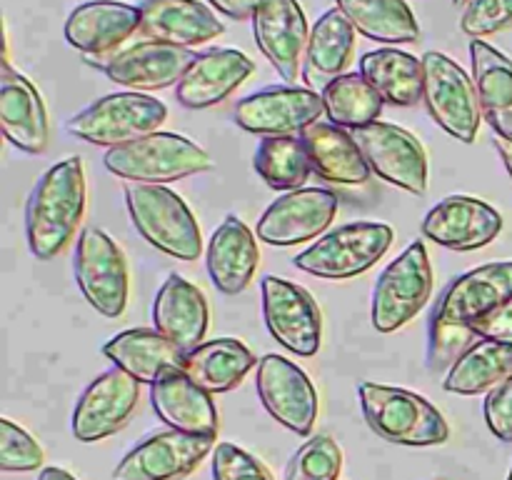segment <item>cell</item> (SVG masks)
Listing matches in <instances>:
<instances>
[{
    "mask_svg": "<svg viewBox=\"0 0 512 480\" xmlns=\"http://www.w3.org/2000/svg\"><path fill=\"white\" fill-rule=\"evenodd\" d=\"M512 300V260L488 263L460 275L445 288L430 318L428 368L440 373L478 340L475 325Z\"/></svg>",
    "mask_w": 512,
    "mask_h": 480,
    "instance_id": "6da1fadb",
    "label": "cell"
},
{
    "mask_svg": "<svg viewBox=\"0 0 512 480\" xmlns=\"http://www.w3.org/2000/svg\"><path fill=\"white\" fill-rule=\"evenodd\" d=\"M85 170L80 158L55 163L35 183L25 205V238L38 260H53L68 248L85 215Z\"/></svg>",
    "mask_w": 512,
    "mask_h": 480,
    "instance_id": "7a4b0ae2",
    "label": "cell"
},
{
    "mask_svg": "<svg viewBox=\"0 0 512 480\" xmlns=\"http://www.w3.org/2000/svg\"><path fill=\"white\" fill-rule=\"evenodd\" d=\"M365 423L375 435L395 445L428 448L450 438L448 420L423 395L413 390L363 380L358 385Z\"/></svg>",
    "mask_w": 512,
    "mask_h": 480,
    "instance_id": "3957f363",
    "label": "cell"
},
{
    "mask_svg": "<svg viewBox=\"0 0 512 480\" xmlns=\"http://www.w3.org/2000/svg\"><path fill=\"white\" fill-rule=\"evenodd\" d=\"M103 163L120 180L143 185H165L213 168V160L200 145L185 135L163 130L110 148Z\"/></svg>",
    "mask_w": 512,
    "mask_h": 480,
    "instance_id": "277c9868",
    "label": "cell"
},
{
    "mask_svg": "<svg viewBox=\"0 0 512 480\" xmlns=\"http://www.w3.org/2000/svg\"><path fill=\"white\" fill-rule=\"evenodd\" d=\"M125 205L135 230L160 253L188 263L200 258L203 250L200 225L178 193L165 185L128 183Z\"/></svg>",
    "mask_w": 512,
    "mask_h": 480,
    "instance_id": "5b68a950",
    "label": "cell"
},
{
    "mask_svg": "<svg viewBox=\"0 0 512 480\" xmlns=\"http://www.w3.org/2000/svg\"><path fill=\"white\" fill-rule=\"evenodd\" d=\"M393 245V228L375 220L340 225L295 258V268L323 280H348L363 275Z\"/></svg>",
    "mask_w": 512,
    "mask_h": 480,
    "instance_id": "8992f818",
    "label": "cell"
},
{
    "mask_svg": "<svg viewBox=\"0 0 512 480\" xmlns=\"http://www.w3.org/2000/svg\"><path fill=\"white\" fill-rule=\"evenodd\" d=\"M168 118V108L158 98L143 93H115L95 100L75 118L68 120V133L90 145H118L133 143L150 133H158Z\"/></svg>",
    "mask_w": 512,
    "mask_h": 480,
    "instance_id": "52a82bcc",
    "label": "cell"
},
{
    "mask_svg": "<svg viewBox=\"0 0 512 480\" xmlns=\"http://www.w3.org/2000/svg\"><path fill=\"white\" fill-rule=\"evenodd\" d=\"M433 293V268L423 240H415L380 273L373 288V328L388 335L408 325Z\"/></svg>",
    "mask_w": 512,
    "mask_h": 480,
    "instance_id": "ba28073f",
    "label": "cell"
},
{
    "mask_svg": "<svg viewBox=\"0 0 512 480\" xmlns=\"http://www.w3.org/2000/svg\"><path fill=\"white\" fill-rule=\"evenodd\" d=\"M423 103L430 118L460 143H475L480 130V100L473 78L450 55L430 50L423 55Z\"/></svg>",
    "mask_w": 512,
    "mask_h": 480,
    "instance_id": "9c48e42d",
    "label": "cell"
},
{
    "mask_svg": "<svg viewBox=\"0 0 512 480\" xmlns=\"http://www.w3.org/2000/svg\"><path fill=\"white\" fill-rule=\"evenodd\" d=\"M75 283L83 298L105 318H120L128 308L130 275L123 250L105 230L85 228L75 245Z\"/></svg>",
    "mask_w": 512,
    "mask_h": 480,
    "instance_id": "30bf717a",
    "label": "cell"
},
{
    "mask_svg": "<svg viewBox=\"0 0 512 480\" xmlns=\"http://www.w3.org/2000/svg\"><path fill=\"white\" fill-rule=\"evenodd\" d=\"M263 318L270 335L300 358H313L323 343V313L313 295L278 275L263 278Z\"/></svg>",
    "mask_w": 512,
    "mask_h": 480,
    "instance_id": "8fae6325",
    "label": "cell"
},
{
    "mask_svg": "<svg viewBox=\"0 0 512 480\" xmlns=\"http://www.w3.org/2000/svg\"><path fill=\"white\" fill-rule=\"evenodd\" d=\"M370 170L385 183L413 195L428 190V155L413 133L393 123H375L353 130Z\"/></svg>",
    "mask_w": 512,
    "mask_h": 480,
    "instance_id": "7c38bea8",
    "label": "cell"
},
{
    "mask_svg": "<svg viewBox=\"0 0 512 480\" xmlns=\"http://www.w3.org/2000/svg\"><path fill=\"white\" fill-rule=\"evenodd\" d=\"M195 55L198 53L190 48L163 43V40H140L105 58H88V63L103 70L113 83L130 88L133 93H143V90L178 85L193 65Z\"/></svg>",
    "mask_w": 512,
    "mask_h": 480,
    "instance_id": "4fadbf2b",
    "label": "cell"
},
{
    "mask_svg": "<svg viewBox=\"0 0 512 480\" xmlns=\"http://www.w3.org/2000/svg\"><path fill=\"white\" fill-rule=\"evenodd\" d=\"M258 395L263 408L293 430L308 438L318 423V393L313 380L300 365L278 353H268L258 363Z\"/></svg>",
    "mask_w": 512,
    "mask_h": 480,
    "instance_id": "5bb4252c",
    "label": "cell"
},
{
    "mask_svg": "<svg viewBox=\"0 0 512 480\" xmlns=\"http://www.w3.org/2000/svg\"><path fill=\"white\" fill-rule=\"evenodd\" d=\"M215 450V438L158 430L140 440L113 470V480H183Z\"/></svg>",
    "mask_w": 512,
    "mask_h": 480,
    "instance_id": "9a60e30c",
    "label": "cell"
},
{
    "mask_svg": "<svg viewBox=\"0 0 512 480\" xmlns=\"http://www.w3.org/2000/svg\"><path fill=\"white\" fill-rule=\"evenodd\" d=\"M325 113L323 95L298 85H270L235 105V123L255 135H295L318 123Z\"/></svg>",
    "mask_w": 512,
    "mask_h": 480,
    "instance_id": "2e32d148",
    "label": "cell"
},
{
    "mask_svg": "<svg viewBox=\"0 0 512 480\" xmlns=\"http://www.w3.org/2000/svg\"><path fill=\"white\" fill-rule=\"evenodd\" d=\"M338 213V195L325 188H300L280 195L258 220V238L275 248L308 243L328 230Z\"/></svg>",
    "mask_w": 512,
    "mask_h": 480,
    "instance_id": "e0dca14e",
    "label": "cell"
},
{
    "mask_svg": "<svg viewBox=\"0 0 512 480\" xmlns=\"http://www.w3.org/2000/svg\"><path fill=\"white\" fill-rule=\"evenodd\" d=\"M140 385L120 368L100 373L85 388L73 410V435L80 443H98L118 433L133 415L140 398Z\"/></svg>",
    "mask_w": 512,
    "mask_h": 480,
    "instance_id": "ac0fdd59",
    "label": "cell"
},
{
    "mask_svg": "<svg viewBox=\"0 0 512 480\" xmlns=\"http://www.w3.org/2000/svg\"><path fill=\"white\" fill-rule=\"evenodd\" d=\"M253 33L260 53L288 85L303 78L308 48V18L298 0H263L253 15Z\"/></svg>",
    "mask_w": 512,
    "mask_h": 480,
    "instance_id": "d6986e66",
    "label": "cell"
},
{
    "mask_svg": "<svg viewBox=\"0 0 512 480\" xmlns=\"http://www.w3.org/2000/svg\"><path fill=\"white\" fill-rule=\"evenodd\" d=\"M503 233V215L473 195L440 200L423 220V235L450 250H478Z\"/></svg>",
    "mask_w": 512,
    "mask_h": 480,
    "instance_id": "ffe728a7",
    "label": "cell"
},
{
    "mask_svg": "<svg viewBox=\"0 0 512 480\" xmlns=\"http://www.w3.org/2000/svg\"><path fill=\"white\" fill-rule=\"evenodd\" d=\"M140 30V8L118 0L83 3L65 20V40L88 58L118 53Z\"/></svg>",
    "mask_w": 512,
    "mask_h": 480,
    "instance_id": "44dd1931",
    "label": "cell"
},
{
    "mask_svg": "<svg viewBox=\"0 0 512 480\" xmlns=\"http://www.w3.org/2000/svg\"><path fill=\"white\" fill-rule=\"evenodd\" d=\"M150 403L168 428L218 438L220 420L213 398L183 368H168L150 385Z\"/></svg>",
    "mask_w": 512,
    "mask_h": 480,
    "instance_id": "7402d4cb",
    "label": "cell"
},
{
    "mask_svg": "<svg viewBox=\"0 0 512 480\" xmlns=\"http://www.w3.org/2000/svg\"><path fill=\"white\" fill-rule=\"evenodd\" d=\"M255 63L233 48H213L195 55L193 65L175 85V98L190 110L213 108L228 100L253 75Z\"/></svg>",
    "mask_w": 512,
    "mask_h": 480,
    "instance_id": "603a6c76",
    "label": "cell"
},
{
    "mask_svg": "<svg viewBox=\"0 0 512 480\" xmlns=\"http://www.w3.org/2000/svg\"><path fill=\"white\" fill-rule=\"evenodd\" d=\"M0 128L5 140L23 153H43L48 148L50 128L45 103L38 88L23 73L3 60L0 68Z\"/></svg>",
    "mask_w": 512,
    "mask_h": 480,
    "instance_id": "cb8c5ba5",
    "label": "cell"
},
{
    "mask_svg": "<svg viewBox=\"0 0 512 480\" xmlns=\"http://www.w3.org/2000/svg\"><path fill=\"white\" fill-rule=\"evenodd\" d=\"M153 323L158 333H163L170 343L188 355L190 350L203 345L210 325V308L203 290L183 275H168L155 295Z\"/></svg>",
    "mask_w": 512,
    "mask_h": 480,
    "instance_id": "d4e9b609",
    "label": "cell"
},
{
    "mask_svg": "<svg viewBox=\"0 0 512 480\" xmlns=\"http://www.w3.org/2000/svg\"><path fill=\"white\" fill-rule=\"evenodd\" d=\"M140 33L148 40L193 48L220 38L225 25L200 0H143Z\"/></svg>",
    "mask_w": 512,
    "mask_h": 480,
    "instance_id": "484cf974",
    "label": "cell"
},
{
    "mask_svg": "<svg viewBox=\"0 0 512 480\" xmlns=\"http://www.w3.org/2000/svg\"><path fill=\"white\" fill-rule=\"evenodd\" d=\"M208 275L225 295H240L258 270V240L238 215H228L205 250Z\"/></svg>",
    "mask_w": 512,
    "mask_h": 480,
    "instance_id": "4316f807",
    "label": "cell"
},
{
    "mask_svg": "<svg viewBox=\"0 0 512 480\" xmlns=\"http://www.w3.org/2000/svg\"><path fill=\"white\" fill-rule=\"evenodd\" d=\"M355 33L350 20L338 8H330L310 28L303 60V83L323 95L333 80L345 75L355 50Z\"/></svg>",
    "mask_w": 512,
    "mask_h": 480,
    "instance_id": "83f0119b",
    "label": "cell"
},
{
    "mask_svg": "<svg viewBox=\"0 0 512 480\" xmlns=\"http://www.w3.org/2000/svg\"><path fill=\"white\" fill-rule=\"evenodd\" d=\"M308 150L313 173L338 185H365L370 180V165L358 140L345 128L318 120L300 133Z\"/></svg>",
    "mask_w": 512,
    "mask_h": 480,
    "instance_id": "f1b7e54d",
    "label": "cell"
},
{
    "mask_svg": "<svg viewBox=\"0 0 512 480\" xmlns=\"http://www.w3.org/2000/svg\"><path fill=\"white\" fill-rule=\"evenodd\" d=\"M103 353L105 358L113 360L115 368L148 385H153L168 368L185 365L183 350L170 343L163 333L148 328H130L113 335L103 345Z\"/></svg>",
    "mask_w": 512,
    "mask_h": 480,
    "instance_id": "f546056e",
    "label": "cell"
},
{
    "mask_svg": "<svg viewBox=\"0 0 512 480\" xmlns=\"http://www.w3.org/2000/svg\"><path fill=\"white\" fill-rule=\"evenodd\" d=\"M470 65L483 118L495 135L512 138V60L485 40H473Z\"/></svg>",
    "mask_w": 512,
    "mask_h": 480,
    "instance_id": "4dcf8cb0",
    "label": "cell"
},
{
    "mask_svg": "<svg viewBox=\"0 0 512 480\" xmlns=\"http://www.w3.org/2000/svg\"><path fill=\"white\" fill-rule=\"evenodd\" d=\"M360 75L390 105L413 108L423 100V60L398 48L370 50L360 58Z\"/></svg>",
    "mask_w": 512,
    "mask_h": 480,
    "instance_id": "1f68e13d",
    "label": "cell"
},
{
    "mask_svg": "<svg viewBox=\"0 0 512 480\" xmlns=\"http://www.w3.org/2000/svg\"><path fill=\"white\" fill-rule=\"evenodd\" d=\"M258 363L245 343L235 338H218L198 345L185 355L183 370L210 395L228 393L243 383L245 375Z\"/></svg>",
    "mask_w": 512,
    "mask_h": 480,
    "instance_id": "d6a6232c",
    "label": "cell"
},
{
    "mask_svg": "<svg viewBox=\"0 0 512 480\" xmlns=\"http://www.w3.org/2000/svg\"><path fill=\"white\" fill-rule=\"evenodd\" d=\"M335 8L375 43L403 45L420 38V25L405 0H335Z\"/></svg>",
    "mask_w": 512,
    "mask_h": 480,
    "instance_id": "836d02e7",
    "label": "cell"
},
{
    "mask_svg": "<svg viewBox=\"0 0 512 480\" xmlns=\"http://www.w3.org/2000/svg\"><path fill=\"white\" fill-rule=\"evenodd\" d=\"M512 375V345L478 338L448 370L443 388L458 395H480Z\"/></svg>",
    "mask_w": 512,
    "mask_h": 480,
    "instance_id": "e575fe53",
    "label": "cell"
},
{
    "mask_svg": "<svg viewBox=\"0 0 512 480\" xmlns=\"http://www.w3.org/2000/svg\"><path fill=\"white\" fill-rule=\"evenodd\" d=\"M323 103L330 123L345 130H358L380 118L385 100L363 75L345 73L323 90Z\"/></svg>",
    "mask_w": 512,
    "mask_h": 480,
    "instance_id": "d590c367",
    "label": "cell"
},
{
    "mask_svg": "<svg viewBox=\"0 0 512 480\" xmlns=\"http://www.w3.org/2000/svg\"><path fill=\"white\" fill-rule=\"evenodd\" d=\"M255 170L275 190H300L308 180L310 165L303 140L295 135H273L260 140L255 150Z\"/></svg>",
    "mask_w": 512,
    "mask_h": 480,
    "instance_id": "8d00e7d4",
    "label": "cell"
},
{
    "mask_svg": "<svg viewBox=\"0 0 512 480\" xmlns=\"http://www.w3.org/2000/svg\"><path fill=\"white\" fill-rule=\"evenodd\" d=\"M343 470V450L330 435H315L295 450L283 480H338Z\"/></svg>",
    "mask_w": 512,
    "mask_h": 480,
    "instance_id": "74e56055",
    "label": "cell"
},
{
    "mask_svg": "<svg viewBox=\"0 0 512 480\" xmlns=\"http://www.w3.org/2000/svg\"><path fill=\"white\" fill-rule=\"evenodd\" d=\"M43 458V448L28 430L15 425L10 418L0 420V470L30 473L43 465Z\"/></svg>",
    "mask_w": 512,
    "mask_h": 480,
    "instance_id": "f35d334b",
    "label": "cell"
},
{
    "mask_svg": "<svg viewBox=\"0 0 512 480\" xmlns=\"http://www.w3.org/2000/svg\"><path fill=\"white\" fill-rule=\"evenodd\" d=\"M460 28L473 40L490 38L512 28V0H470Z\"/></svg>",
    "mask_w": 512,
    "mask_h": 480,
    "instance_id": "ab89813d",
    "label": "cell"
},
{
    "mask_svg": "<svg viewBox=\"0 0 512 480\" xmlns=\"http://www.w3.org/2000/svg\"><path fill=\"white\" fill-rule=\"evenodd\" d=\"M213 480H273L268 468L233 443H220L213 450Z\"/></svg>",
    "mask_w": 512,
    "mask_h": 480,
    "instance_id": "60d3db41",
    "label": "cell"
},
{
    "mask_svg": "<svg viewBox=\"0 0 512 480\" xmlns=\"http://www.w3.org/2000/svg\"><path fill=\"white\" fill-rule=\"evenodd\" d=\"M485 423L498 440L512 443V375L488 390L483 403Z\"/></svg>",
    "mask_w": 512,
    "mask_h": 480,
    "instance_id": "b9f144b4",
    "label": "cell"
},
{
    "mask_svg": "<svg viewBox=\"0 0 512 480\" xmlns=\"http://www.w3.org/2000/svg\"><path fill=\"white\" fill-rule=\"evenodd\" d=\"M473 333L478 335V338L500 340V343L512 345V300L500 305V308L493 310L490 315H485V318L475 325Z\"/></svg>",
    "mask_w": 512,
    "mask_h": 480,
    "instance_id": "7bdbcfd3",
    "label": "cell"
},
{
    "mask_svg": "<svg viewBox=\"0 0 512 480\" xmlns=\"http://www.w3.org/2000/svg\"><path fill=\"white\" fill-rule=\"evenodd\" d=\"M260 3L263 0H210V5L230 20H253Z\"/></svg>",
    "mask_w": 512,
    "mask_h": 480,
    "instance_id": "ee69618b",
    "label": "cell"
},
{
    "mask_svg": "<svg viewBox=\"0 0 512 480\" xmlns=\"http://www.w3.org/2000/svg\"><path fill=\"white\" fill-rule=\"evenodd\" d=\"M495 148H498L500 158H503L505 168H508L512 178V138H503V135H495Z\"/></svg>",
    "mask_w": 512,
    "mask_h": 480,
    "instance_id": "f6af8a7d",
    "label": "cell"
},
{
    "mask_svg": "<svg viewBox=\"0 0 512 480\" xmlns=\"http://www.w3.org/2000/svg\"><path fill=\"white\" fill-rule=\"evenodd\" d=\"M38 480H78V478H75V475H70L68 470H63V468H43L40 470Z\"/></svg>",
    "mask_w": 512,
    "mask_h": 480,
    "instance_id": "bcb514c9",
    "label": "cell"
},
{
    "mask_svg": "<svg viewBox=\"0 0 512 480\" xmlns=\"http://www.w3.org/2000/svg\"><path fill=\"white\" fill-rule=\"evenodd\" d=\"M453 3H455V5H468L470 0H453Z\"/></svg>",
    "mask_w": 512,
    "mask_h": 480,
    "instance_id": "7dc6e473",
    "label": "cell"
},
{
    "mask_svg": "<svg viewBox=\"0 0 512 480\" xmlns=\"http://www.w3.org/2000/svg\"><path fill=\"white\" fill-rule=\"evenodd\" d=\"M508 480H512V468H510V475H508Z\"/></svg>",
    "mask_w": 512,
    "mask_h": 480,
    "instance_id": "c3c4849f",
    "label": "cell"
}]
</instances>
